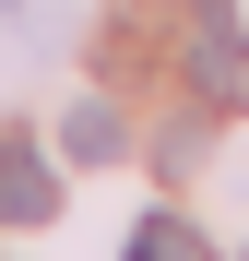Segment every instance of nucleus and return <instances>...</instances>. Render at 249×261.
I'll list each match as a JSON object with an SVG mask.
<instances>
[{
    "label": "nucleus",
    "instance_id": "nucleus-1",
    "mask_svg": "<svg viewBox=\"0 0 249 261\" xmlns=\"http://www.w3.org/2000/svg\"><path fill=\"white\" fill-rule=\"evenodd\" d=\"M178 60H190V95H202V107H237V95H249V48H237V12H226V0L190 12Z\"/></svg>",
    "mask_w": 249,
    "mask_h": 261
},
{
    "label": "nucleus",
    "instance_id": "nucleus-2",
    "mask_svg": "<svg viewBox=\"0 0 249 261\" xmlns=\"http://www.w3.org/2000/svg\"><path fill=\"white\" fill-rule=\"evenodd\" d=\"M48 214H60L48 154H12V143H0V226H48Z\"/></svg>",
    "mask_w": 249,
    "mask_h": 261
},
{
    "label": "nucleus",
    "instance_id": "nucleus-3",
    "mask_svg": "<svg viewBox=\"0 0 249 261\" xmlns=\"http://www.w3.org/2000/svg\"><path fill=\"white\" fill-rule=\"evenodd\" d=\"M131 261H214V249H202V226H178V214H143V226H131Z\"/></svg>",
    "mask_w": 249,
    "mask_h": 261
},
{
    "label": "nucleus",
    "instance_id": "nucleus-4",
    "mask_svg": "<svg viewBox=\"0 0 249 261\" xmlns=\"http://www.w3.org/2000/svg\"><path fill=\"white\" fill-rule=\"evenodd\" d=\"M60 143H71V166H107V154H119V119H107V107H71Z\"/></svg>",
    "mask_w": 249,
    "mask_h": 261
}]
</instances>
